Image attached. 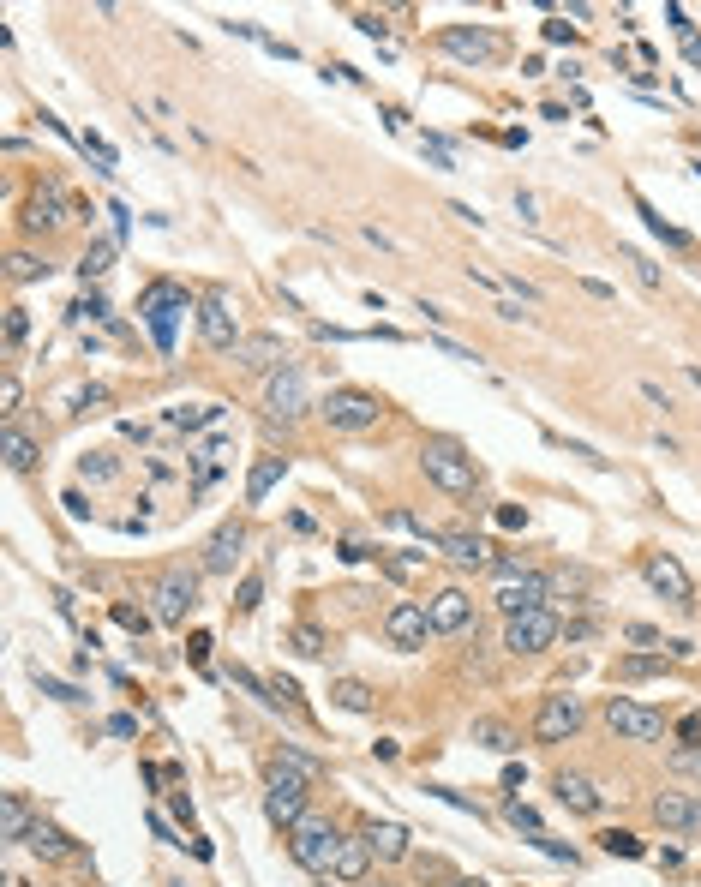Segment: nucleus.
Returning <instances> with one entry per match:
<instances>
[{"mask_svg":"<svg viewBox=\"0 0 701 887\" xmlns=\"http://www.w3.org/2000/svg\"><path fill=\"white\" fill-rule=\"evenodd\" d=\"M558 804L576 810V816H600V810H606V792H600L588 774H558Z\"/></svg>","mask_w":701,"mask_h":887,"instance_id":"nucleus-20","label":"nucleus"},{"mask_svg":"<svg viewBox=\"0 0 701 887\" xmlns=\"http://www.w3.org/2000/svg\"><path fill=\"white\" fill-rule=\"evenodd\" d=\"M384 636H390V648H402V654H420L438 630H432V612L420 606V600H396L390 612H384Z\"/></svg>","mask_w":701,"mask_h":887,"instance_id":"nucleus-11","label":"nucleus"},{"mask_svg":"<svg viewBox=\"0 0 701 887\" xmlns=\"http://www.w3.org/2000/svg\"><path fill=\"white\" fill-rule=\"evenodd\" d=\"M654 822L672 828V834H701V798H690V792H660L654 798Z\"/></svg>","mask_w":701,"mask_h":887,"instance_id":"nucleus-17","label":"nucleus"},{"mask_svg":"<svg viewBox=\"0 0 701 887\" xmlns=\"http://www.w3.org/2000/svg\"><path fill=\"white\" fill-rule=\"evenodd\" d=\"M240 546H246V534H240V522H228L216 540H210V552H204V570L210 576H222V570H234V558H240Z\"/></svg>","mask_w":701,"mask_h":887,"instance_id":"nucleus-23","label":"nucleus"},{"mask_svg":"<svg viewBox=\"0 0 701 887\" xmlns=\"http://www.w3.org/2000/svg\"><path fill=\"white\" fill-rule=\"evenodd\" d=\"M24 846H30V852H36V858H54V864H66V858H72V840H66V834H60V828H48V822H36V828H30V840H24Z\"/></svg>","mask_w":701,"mask_h":887,"instance_id":"nucleus-27","label":"nucleus"},{"mask_svg":"<svg viewBox=\"0 0 701 887\" xmlns=\"http://www.w3.org/2000/svg\"><path fill=\"white\" fill-rule=\"evenodd\" d=\"M504 816H510V828H516V834H546V828H540V816H534V810H528L522 798H516V804L504 810Z\"/></svg>","mask_w":701,"mask_h":887,"instance_id":"nucleus-37","label":"nucleus"},{"mask_svg":"<svg viewBox=\"0 0 701 887\" xmlns=\"http://www.w3.org/2000/svg\"><path fill=\"white\" fill-rule=\"evenodd\" d=\"M624 636H630V642H642V648H660V630H648V624H630Z\"/></svg>","mask_w":701,"mask_h":887,"instance_id":"nucleus-45","label":"nucleus"},{"mask_svg":"<svg viewBox=\"0 0 701 887\" xmlns=\"http://www.w3.org/2000/svg\"><path fill=\"white\" fill-rule=\"evenodd\" d=\"M150 600H156V618H162V624H186V612L198 606V576H192V570H168V576L156 582Z\"/></svg>","mask_w":701,"mask_h":887,"instance_id":"nucleus-14","label":"nucleus"},{"mask_svg":"<svg viewBox=\"0 0 701 887\" xmlns=\"http://www.w3.org/2000/svg\"><path fill=\"white\" fill-rule=\"evenodd\" d=\"M24 336H30V318H24V306H6V342L18 348Z\"/></svg>","mask_w":701,"mask_h":887,"instance_id":"nucleus-40","label":"nucleus"},{"mask_svg":"<svg viewBox=\"0 0 701 887\" xmlns=\"http://www.w3.org/2000/svg\"><path fill=\"white\" fill-rule=\"evenodd\" d=\"M546 600H552L546 576H516V582H504V588H498V600H492V606H498L504 618H522V612H540Z\"/></svg>","mask_w":701,"mask_h":887,"instance_id":"nucleus-15","label":"nucleus"},{"mask_svg":"<svg viewBox=\"0 0 701 887\" xmlns=\"http://www.w3.org/2000/svg\"><path fill=\"white\" fill-rule=\"evenodd\" d=\"M330 696H336V708H348V714H372V690H366L360 678H342Z\"/></svg>","mask_w":701,"mask_h":887,"instance_id":"nucleus-32","label":"nucleus"},{"mask_svg":"<svg viewBox=\"0 0 701 887\" xmlns=\"http://www.w3.org/2000/svg\"><path fill=\"white\" fill-rule=\"evenodd\" d=\"M546 42H576V24H564V18H546Z\"/></svg>","mask_w":701,"mask_h":887,"instance_id":"nucleus-44","label":"nucleus"},{"mask_svg":"<svg viewBox=\"0 0 701 887\" xmlns=\"http://www.w3.org/2000/svg\"><path fill=\"white\" fill-rule=\"evenodd\" d=\"M450 887H486V882H468V876H462V882H450Z\"/></svg>","mask_w":701,"mask_h":887,"instance_id":"nucleus-50","label":"nucleus"},{"mask_svg":"<svg viewBox=\"0 0 701 887\" xmlns=\"http://www.w3.org/2000/svg\"><path fill=\"white\" fill-rule=\"evenodd\" d=\"M198 336H204V348H216V354H228V348H240V342H246L228 294H204V300H198Z\"/></svg>","mask_w":701,"mask_h":887,"instance_id":"nucleus-12","label":"nucleus"},{"mask_svg":"<svg viewBox=\"0 0 701 887\" xmlns=\"http://www.w3.org/2000/svg\"><path fill=\"white\" fill-rule=\"evenodd\" d=\"M306 786H312V780L276 756V762L264 768V816H270L276 828H294V822H306Z\"/></svg>","mask_w":701,"mask_h":887,"instance_id":"nucleus-2","label":"nucleus"},{"mask_svg":"<svg viewBox=\"0 0 701 887\" xmlns=\"http://www.w3.org/2000/svg\"><path fill=\"white\" fill-rule=\"evenodd\" d=\"M114 624H120V630H138V636H144V624H150V618H144V612H132V606H114Z\"/></svg>","mask_w":701,"mask_h":887,"instance_id":"nucleus-43","label":"nucleus"},{"mask_svg":"<svg viewBox=\"0 0 701 887\" xmlns=\"http://www.w3.org/2000/svg\"><path fill=\"white\" fill-rule=\"evenodd\" d=\"M426 612H432V630H438V636H462V630L474 624V600H468L462 588H438Z\"/></svg>","mask_w":701,"mask_h":887,"instance_id":"nucleus-16","label":"nucleus"},{"mask_svg":"<svg viewBox=\"0 0 701 887\" xmlns=\"http://www.w3.org/2000/svg\"><path fill=\"white\" fill-rule=\"evenodd\" d=\"M684 54H690V66H701V36H690V42H684Z\"/></svg>","mask_w":701,"mask_h":887,"instance_id":"nucleus-49","label":"nucleus"},{"mask_svg":"<svg viewBox=\"0 0 701 887\" xmlns=\"http://www.w3.org/2000/svg\"><path fill=\"white\" fill-rule=\"evenodd\" d=\"M324 887H336V882H330V876H324Z\"/></svg>","mask_w":701,"mask_h":887,"instance_id":"nucleus-51","label":"nucleus"},{"mask_svg":"<svg viewBox=\"0 0 701 887\" xmlns=\"http://www.w3.org/2000/svg\"><path fill=\"white\" fill-rule=\"evenodd\" d=\"M600 846H606L612 858H642V840H636V834H624V828H606V834H600Z\"/></svg>","mask_w":701,"mask_h":887,"instance_id":"nucleus-34","label":"nucleus"},{"mask_svg":"<svg viewBox=\"0 0 701 887\" xmlns=\"http://www.w3.org/2000/svg\"><path fill=\"white\" fill-rule=\"evenodd\" d=\"M618 258L630 264V276H636L642 288H666V276H660V264H654L648 252H636V246H618Z\"/></svg>","mask_w":701,"mask_h":887,"instance_id":"nucleus-31","label":"nucleus"},{"mask_svg":"<svg viewBox=\"0 0 701 887\" xmlns=\"http://www.w3.org/2000/svg\"><path fill=\"white\" fill-rule=\"evenodd\" d=\"M108 264H114V246H102V240H96V246H90V252H84V258H78V276H84V282H90V276H102V270H108Z\"/></svg>","mask_w":701,"mask_h":887,"instance_id":"nucleus-35","label":"nucleus"},{"mask_svg":"<svg viewBox=\"0 0 701 887\" xmlns=\"http://www.w3.org/2000/svg\"><path fill=\"white\" fill-rule=\"evenodd\" d=\"M438 552H444L450 564H462V570H486V564H492V546H486L480 534H468V528L438 534Z\"/></svg>","mask_w":701,"mask_h":887,"instance_id":"nucleus-19","label":"nucleus"},{"mask_svg":"<svg viewBox=\"0 0 701 887\" xmlns=\"http://www.w3.org/2000/svg\"><path fill=\"white\" fill-rule=\"evenodd\" d=\"M660 672H666L660 654H624L618 660V684H642V678H660Z\"/></svg>","mask_w":701,"mask_h":887,"instance_id":"nucleus-30","label":"nucleus"},{"mask_svg":"<svg viewBox=\"0 0 701 887\" xmlns=\"http://www.w3.org/2000/svg\"><path fill=\"white\" fill-rule=\"evenodd\" d=\"M264 408H270V420H300V414L312 408L306 372H300V366H282V372H270V378H264Z\"/></svg>","mask_w":701,"mask_h":887,"instance_id":"nucleus-13","label":"nucleus"},{"mask_svg":"<svg viewBox=\"0 0 701 887\" xmlns=\"http://www.w3.org/2000/svg\"><path fill=\"white\" fill-rule=\"evenodd\" d=\"M288 858H294L300 870H312V876H336V858H342V834H336L330 822L306 816V822H294V828H288Z\"/></svg>","mask_w":701,"mask_h":887,"instance_id":"nucleus-3","label":"nucleus"},{"mask_svg":"<svg viewBox=\"0 0 701 887\" xmlns=\"http://www.w3.org/2000/svg\"><path fill=\"white\" fill-rule=\"evenodd\" d=\"M222 420V402H192V408H168V426L192 432V426H216Z\"/></svg>","mask_w":701,"mask_h":887,"instance_id":"nucleus-29","label":"nucleus"},{"mask_svg":"<svg viewBox=\"0 0 701 887\" xmlns=\"http://www.w3.org/2000/svg\"><path fill=\"white\" fill-rule=\"evenodd\" d=\"M678 738H684V744H701V720H684V726H678Z\"/></svg>","mask_w":701,"mask_h":887,"instance_id":"nucleus-48","label":"nucleus"},{"mask_svg":"<svg viewBox=\"0 0 701 887\" xmlns=\"http://www.w3.org/2000/svg\"><path fill=\"white\" fill-rule=\"evenodd\" d=\"M378 887H384V882H378Z\"/></svg>","mask_w":701,"mask_h":887,"instance_id":"nucleus-53","label":"nucleus"},{"mask_svg":"<svg viewBox=\"0 0 701 887\" xmlns=\"http://www.w3.org/2000/svg\"><path fill=\"white\" fill-rule=\"evenodd\" d=\"M672 774H696L701 780V744H678L672 750Z\"/></svg>","mask_w":701,"mask_h":887,"instance_id":"nucleus-38","label":"nucleus"},{"mask_svg":"<svg viewBox=\"0 0 701 887\" xmlns=\"http://www.w3.org/2000/svg\"><path fill=\"white\" fill-rule=\"evenodd\" d=\"M642 576H648V588H654L660 600H672L678 612L696 606V582H690V570H684L672 552H648V558H642Z\"/></svg>","mask_w":701,"mask_h":887,"instance_id":"nucleus-10","label":"nucleus"},{"mask_svg":"<svg viewBox=\"0 0 701 887\" xmlns=\"http://www.w3.org/2000/svg\"><path fill=\"white\" fill-rule=\"evenodd\" d=\"M12 887H24V882H12Z\"/></svg>","mask_w":701,"mask_h":887,"instance_id":"nucleus-52","label":"nucleus"},{"mask_svg":"<svg viewBox=\"0 0 701 887\" xmlns=\"http://www.w3.org/2000/svg\"><path fill=\"white\" fill-rule=\"evenodd\" d=\"M258 600H264V576H246V582H240V600H234V606H240V612H258Z\"/></svg>","mask_w":701,"mask_h":887,"instance_id":"nucleus-41","label":"nucleus"},{"mask_svg":"<svg viewBox=\"0 0 701 887\" xmlns=\"http://www.w3.org/2000/svg\"><path fill=\"white\" fill-rule=\"evenodd\" d=\"M366 846H372V858L396 864V858H408V828L402 822H372L366 828Z\"/></svg>","mask_w":701,"mask_h":887,"instance_id":"nucleus-22","label":"nucleus"},{"mask_svg":"<svg viewBox=\"0 0 701 887\" xmlns=\"http://www.w3.org/2000/svg\"><path fill=\"white\" fill-rule=\"evenodd\" d=\"M78 144H84V150H90V156L102 162V174H114V144H108V138H96V132H84Z\"/></svg>","mask_w":701,"mask_h":887,"instance_id":"nucleus-39","label":"nucleus"},{"mask_svg":"<svg viewBox=\"0 0 701 887\" xmlns=\"http://www.w3.org/2000/svg\"><path fill=\"white\" fill-rule=\"evenodd\" d=\"M138 312H144L156 348L168 354V348H174V324H180V312H186V288H174V282H150L144 300H138Z\"/></svg>","mask_w":701,"mask_h":887,"instance_id":"nucleus-6","label":"nucleus"},{"mask_svg":"<svg viewBox=\"0 0 701 887\" xmlns=\"http://www.w3.org/2000/svg\"><path fill=\"white\" fill-rule=\"evenodd\" d=\"M606 726H612L624 744H660V738H666V714L648 708V702H630V696H612V702H606Z\"/></svg>","mask_w":701,"mask_h":887,"instance_id":"nucleus-5","label":"nucleus"},{"mask_svg":"<svg viewBox=\"0 0 701 887\" xmlns=\"http://www.w3.org/2000/svg\"><path fill=\"white\" fill-rule=\"evenodd\" d=\"M498 522H504V528H522V522H528V510H516V504H504V510H498Z\"/></svg>","mask_w":701,"mask_h":887,"instance_id":"nucleus-47","label":"nucleus"},{"mask_svg":"<svg viewBox=\"0 0 701 887\" xmlns=\"http://www.w3.org/2000/svg\"><path fill=\"white\" fill-rule=\"evenodd\" d=\"M558 636H564V624H558L552 606L522 612V618H504V648H510V654H546Z\"/></svg>","mask_w":701,"mask_h":887,"instance_id":"nucleus-8","label":"nucleus"},{"mask_svg":"<svg viewBox=\"0 0 701 887\" xmlns=\"http://www.w3.org/2000/svg\"><path fill=\"white\" fill-rule=\"evenodd\" d=\"M36 822H42V816L24 804V792H6V798H0V840H6V846H24Z\"/></svg>","mask_w":701,"mask_h":887,"instance_id":"nucleus-21","label":"nucleus"},{"mask_svg":"<svg viewBox=\"0 0 701 887\" xmlns=\"http://www.w3.org/2000/svg\"><path fill=\"white\" fill-rule=\"evenodd\" d=\"M30 462H36V444H30L18 426H6V468H12V474H24Z\"/></svg>","mask_w":701,"mask_h":887,"instance_id":"nucleus-33","label":"nucleus"},{"mask_svg":"<svg viewBox=\"0 0 701 887\" xmlns=\"http://www.w3.org/2000/svg\"><path fill=\"white\" fill-rule=\"evenodd\" d=\"M498 318H510V324H522L528 312H522V300H498Z\"/></svg>","mask_w":701,"mask_h":887,"instance_id":"nucleus-46","label":"nucleus"},{"mask_svg":"<svg viewBox=\"0 0 701 887\" xmlns=\"http://www.w3.org/2000/svg\"><path fill=\"white\" fill-rule=\"evenodd\" d=\"M282 468H288L282 456H258V462H252V474H246V504H264V498H270V486L282 480Z\"/></svg>","mask_w":701,"mask_h":887,"instance_id":"nucleus-24","label":"nucleus"},{"mask_svg":"<svg viewBox=\"0 0 701 887\" xmlns=\"http://www.w3.org/2000/svg\"><path fill=\"white\" fill-rule=\"evenodd\" d=\"M294 654H306V660H312V654H324V636H318L312 624H300V630H294Z\"/></svg>","mask_w":701,"mask_h":887,"instance_id":"nucleus-42","label":"nucleus"},{"mask_svg":"<svg viewBox=\"0 0 701 887\" xmlns=\"http://www.w3.org/2000/svg\"><path fill=\"white\" fill-rule=\"evenodd\" d=\"M318 414H324V426H330V432H372V426L384 420L378 396H372V390H354V384L330 390V396L318 402Z\"/></svg>","mask_w":701,"mask_h":887,"instance_id":"nucleus-4","label":"nucleus"},{"mask_svg":"<svg viewBox=\"0 0 701 887\" xmlns=\"http://www.w3.org/2000/svg\"><path fill=\"white\" fill-rule=\"evenodd\" d=\"M468 738H474V744H486V750H498V756L522 750V738H516L504 720H474V726H468Z\"/></svg>","mask_w":701,"mask_h":887,"instance_id":"nucleus-26","label":"nucleus"},{"mask_svg":"<svg viewBox=\"0 0 701 887\" xmlns=\"http://www.w3.org/2000/svg\"><path fill=\"white\" fill-rule=\"evenodd\" d=\"M24 222H30L36 234H54V228L66 222V216H60V192H54V186H48V192H36V198H30V216H24Z\"/></svg>","mask_w":701,"mask_h":887,"instance_id":"nucleus-28","label":"nucleus"},{"mask_svg":"<svg viewBox=\"0 0 701 887\" xmlns=\"http://www.w3.org/2000/svg\"><path fill=\"white\" fill-rule=\"evenodd\" d=\"M12 282H36V276H48V264H36L30 252H12V270H6Z\"/></svg>","mask_w":701,"mask_h":887,"instance_id":"nucleus-36","label":"nucleus"},{"mask_svg":"<svg viewBox=\"0 0 701 887\" xmlns=\"http://www.w3.org/2000/svg\"><path fill=\"white\" fill-rule=\"evenodd\" d=\"M234 360H240L246 372H264V378H270V372L288 366V348H282V336H246V342L234 348Z\"/></svg>","mask_w":701,"mask_h":887,"instance_id":"nucleus-18","label":"nucleus"},{"mask_svg":"<svg viewBox=\"0 0 701 887\" xmlns=\"http://www.w3.org/2000/svg\"><path fill=\"white\" fill-rule=\"evenodd\" d=\"M420 468H426V480H432L438 492H450V498H474V486H480V468H474V456H468L456 438H426V444H420Z\"/></svg>","mask_w":701,"mask_h":887,"instance_id":"nucleus-1","label":"nucleus"},{"mask_svg":"<svg viewBox=\"0 0 701 887\" xmlns=\"http://www.w3.org/2000/svg\"><path fill=\"white\" fill-rule=\"evenodd\" d=\"M582 720H588L582 696L558 690V696H546V702H540V714H534V738H540V744H570V738L582 732Z\"/></svg>","mask_w":701,"mask_h":887,"instance_id":"nucleus-9","label":"nucleus"},{"mask_svg":"<svg viewBox=\"0 0 701 887\" xmlns=\"http://www.w3.org/2000/svg\"><path fill=\"white\" fill-rule=\"evenodd\" d=\"M366 870H372V846H366V834H360V840H342L336 882H366Z\"/></svg>","mask_w":701,"mask_h":887,"instance_id":"nucleus-25","label":"nucleus"},{"mask_svg":"<svg viewBox=\"0 0 701 887\" xmlns=\"http://www.w3.org/2000/svg\"><path fill=\"white\" fill-rule=\"evenodd\" d=\"M438 48L456 54V60H468V66H492V60H504V36H498L492 24H450V30L438 36Z\"/></svg>","mask_w":701,"mask_h":887,"instance_id":"nucleus-7","label":"nucleus"}]
</instances>
